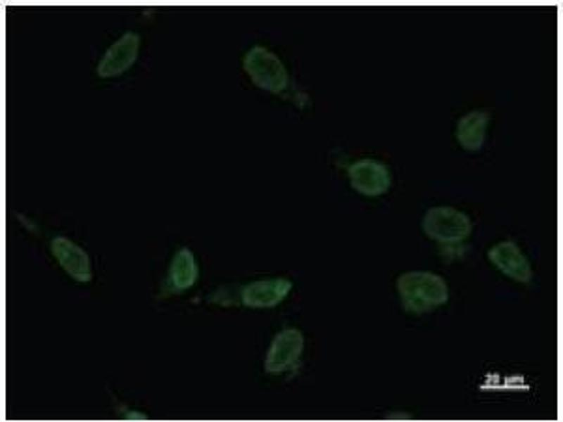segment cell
Segmentation results:
<instances>
[{
  "label": "cell",
  "instance_id": "6da1fadb",
  "mask_svg": "<svg viewBox=\"0 0 563 422\" xmlns=\"http://www.w3.org/2000/svg\"><path fill=\"white\" fill-rule=\"evenodd\" d=\"M398 288L404 306L409 310L421 312L446 300L447 287L438 276L425 271L403 274L398 281Z\"/></svg>",
  "mask_w": 563,
  "mask_h": 422
},
{
  "label": "cell",
  "instance_id": "7a4b0ae2",
  "mask_svg": "<svg viewBox=\"0 0 563 422\" xmlns=\"http://www.w3.org/2000/svg\"><path fill=\"white\" fill-rule=\"evenodd\" d=\"M423 227L426 234L441 243H457L467 238L472 223L467 215L449 206H437L426 213Z\"/></svg>",
  "mask_w": 563,
  "mask_h": 422
},
{
  "label": "cell",
  "instance_id": "3957f363",
  "mask_svg": "<svg viewBox=\"0 0 563 422\" xmlns=\"http://www.w3.org/2000/svg\"><path fill=\"white\" fill-rule=\"evenodd\" d=\"M303 337L296 329H286L278 333L273 340L265 360L269 372L284 371L294 364L303 348Z\"/></svg>",
  "mask_w": 563,
  "mask_h": 422
},
{
  "label": "cell",
  "instance_id": "277c9868",
  "mask_svg": "<svg viewBox=\"0 0 563 422\" xmlns=\"http://www.w3.org/2000/svg\"><path fill=\"white\" fill-rule=\"evenodd\" d=\"M491 262L503 274L519 281L531 278V267L521 249L514 243L502 241L493 245L488 252Z\"/></svg>",
  "mask_w": 563,
  "mask_h": 422
},
{
  "label": "cell",
  "instance_id": "5b68a950",
  "mask_svg": "<svg viewBox=\"0 0 563 422\" xmlns=\"http://www.w3.org/2000/svg\"><path fill=\"white\" fill-rule=\"evenodd\" d=\"M290 288L291 283L283 279L259 282L245 290L243 300L249 307H272L286 296Z\"/></svg>",
  "mask_w": 563,
  "mask_h": 422
},
{
  "label": "cell",
  "instance_id": "8992f818",
  "mask_svg": "<svg viewBox=\"0 0 563 422\" xmlns=\"http://www.w3.org/2000/svg\"><path fill=\"white\" fill-rule=\"evenodd\" d=\"M353 186L367 195H378L389 185L388 172L380 166L358 165L350 171Z\"/></svg>",
  "mask_w": 563,
  "mask_h": 422
}]
</instances>
